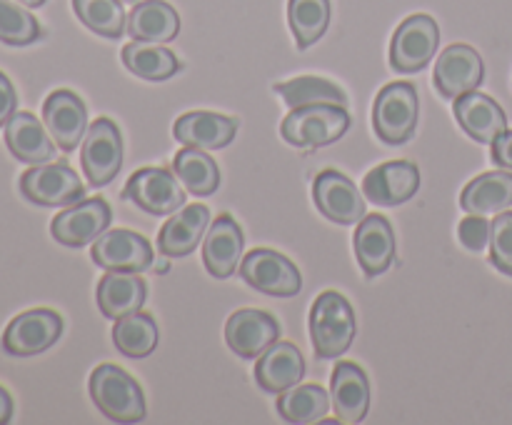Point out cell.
I'll return each instance as SVG.
<instances>
[{
    "label": "cell",
    "mask_w": 512,
    "mask_h": 425,
    "mask_svg": "<svg viewBox=\"0 0 512 425\" xmlns=\"http://www.w3.org/2000/svg\"><path fill=\"white\" fill-rule=\"evenodd\" d=\"M358 323L355 310L338 290H325L310 308V340L318 358H340L353 345Z\"/></svg>",
    "instance_id": "obj_1"
},
{
    "label": "cell",
    "mask_w": 512,
    "mask_h": 425,
    "mask_svg": "<svg viewBox=\"0 0 512 425\" xmlns=\"http://www.w3.org/2000/svg\"><path fill=\"white\" fill-rule=\"evenodd\" d=\"M90 398L113 423H138L145 418V395L133 375L113 363H103L90 375Z\"/></svg>",
    "instance_id": "obj_2"
},
{
    "label": "cell",
    "mask_w": 512,
    "mask_h": 425,
    "mask_svg": "<svg viewBox=\"0 0 512 425\" xmlns=\"http://www.w3.org/2000/svg\"><path fill=\"white\" fill-rule=\"evenodd\" d=\"M350 128V115L343 105L315 103L293 108L285 115L280 133L295 148H323L343 138Z\"/></svg>",
    "instance_id": "obj_3"
},
{
    "label": "cell",
    "mask_w": 512,
    "mask_h": 425,
    "mask_svg": "<svg viewBox=\"0 0 512 425\" xmlns=\"http://www.w3.org/2000/svg\"><path fill=\"white\" fill-rule=\"evenodd\" d=\"M418 115V88L413 83H390L373 103V128L383 143H408L418 128Z\"/></svg>",
    "instance_id": "obj_4"
},
{
    "label": "cell",
    "mask_w": 512,
    "mask_h": 425,
    "mask_svg": "<svg viewBox=\"0 0 512 425\" xmlns=\"http://www.w3.org/2000/svg\"><path fill=\"white\" fill-rule=\"evenodd\" d=\"M238 273L250 288L273 295V298H293L303 288V278H300V270L295 268L293 260L270 248L250 250L240 260Z\"/></svg>",
    "instance_id": "obj_5"
},
{
    "label": "cell",
    "mask_w": 512,
    "mask_h": 425,
    "mask_svg": "<svg viewBox=\"0 0 512 425\" xmlns=\"http://www.w3.org/2000/svg\"><path fill=\"white\" fill-rule=\"evenodd\" d=\"M440 28L430 15H410L398 25L390 43V65L398 73H418L438 53Z\"/></svg>",
    "instance_id": "obj_6"
},
{
    "label": "cell",
    "mask_w": 512,
    "mask_h": 425,
    "mask_svg": "<svg viewBox=\"0 0 512 425\" xmlns=\"http://www.w3.org/2000/svg\"><path fill=\"white\" fill-rule=\"evenodd\" d=\"M20 193L35 205L43 208H58V205H73L83 198V180L78 178L70 165L65 163H40L25 170L20 178Z\"/></svg>",
    "instance_id": "obj_7"
},
{
    "label": "cell",
    "mask_w": 512,
    "mask_h": 425,
    "mask_svg": "<svg viewBox=\"0 0 512 425\" xmlns=\"http://www.w3.org/2000/svg\"><path fill=\"white\" fill-rule=\"evenodd\" d=\"M80 163L83 173L88 175V183L95 188L115 180L123 168V138L113 120L98 118L90 125L80 150Z\"/></svg>",
    "instance_id": "obj_8"
},
{
    "label": "cell",
    "mask_w": 512,
    "mask_h": 425,
    "mask_svg": "<svg viewBox=\"0 0 512 425\" xmlns=\"http://www.w3.org/2000/svg\"><path fill=\"white\" fill-rule=\"evenodd\" d=\"M63 335V318L55 310L35 308L15 315L3 333L5 353L28 358V355L45 353L50 345L58 343Z\"/></svg>",
    "instance_id": "obj_9"
},
{
    "label": "cell",
    "mask_w": 512,
    "mask_h": 425,
    "mask_svg": "<svg viewBox=\"0 0 512 425\" xmlns=\"http://www.w3.org/2000/svg\"><path fill=\"white\" fill-rule=\"evenodd\" d=\"M125 198L150 215H173L185 205L183 183L163 168H143L125 183Z\"/></svg>",
    "instance_id": "obj_10"
},
{
    "label": "cell",
    "mask_w": 512,
    "mask_h": 425,
    "mask_svg": "<svg viewBox=\"0 0 512 425\" xmlns=\"http://www.w3.org/2000/svg\"><path fill=\"white\" fill-rule=\"evenodd\" d=\"M110 220H113V213L103 198L78 200V203L68 205L63 213L55 215L50 233L60 245L83 248V245L95 243L108 230Z\"/></svg>",
    "instance_id": "obj_11"
},
{
    "label": "cell",
    "mask_w": 512,
    "mask_h": 425,
    "mask_svg": "<svg viewBox=\"0 0 512 425\" xmlns=\"http://www.w3.org/2000/svg\"><path fill=\"white\" fill-rule=\"evenodd\" d=\"M313 200L320 213L338 225H355L365 218V198L348 175L323 170L313 183Z\"/></svg>",
    "instance_id": "obj_12"
},
{
    "label": "cell",
    "mask_w": 512,
    "mask_h": 425,
    "mask_svg": "<svg viewBox=\"0 0 512 425\" xmlns=\"http://www.w3.org/2000/svg\"><path fill=\"white\" fill-rule=\"evenodd\" d=\"M95 265L103 270H133V273H143L153 265V245L148 238L128 228L105 230L98 240L93 243Z\"/></svg>",
    "instance_id": "obj_13"
},
{
    "label": "cell",
    "mask_w": 512,
    "mask_h": 425,
    "mask_svg": "<svg viewBox=\"0 0 512 425\" xmlns=\"http://www.w3.org/2000/svg\"><path fill=\"white\" fill-rule=\"evenodd\" d=\"M485 78L483 58L470 45H450L448 50L438 55V65H435V88L443 98H460V95L478 90Z\"/></svg>",
    "instance_id": "obj_14"
},
{
    "label": "cell",
    "mask_w": 512,
    "mask_h": 425,
    "mask_svg": "<svg viewBox=\"0 0 512 425\" xmlns=\"http://www.w3.org/2000/svg\"><path fill=\"white\" fill-rule=\"evenodd\" d=\"M43 123L55 145L70 153L88 133V110L73 90H55L43 103Z\"/></svg>",
    "instance_id": "obj_15"
},
{
    "label": "cell",
    "mask_w": 512,
    "mask_h": 425,
    "mask_svg": "<svg viewBox=\"0 0 512 425\" xmlns=\"http://www.w3.org/2000/svg\"><path fill=\"white\" fill-rule=\"evenodd\" d=\"M280 325L265 310H238L225 323V343L240 358H260L278 340Z\"/></svg>",
    "instance_id": "obj_16"
},
{
    "label": "cell",
    "mask_w": 512,
    "mask_h": 425,
    "mask_svg": "<svg viewBox=\"0 0 512 425\" xmlns=\"http://www.w3.org/2000/svg\"><path fill=\"white\" fill-rule=\"evenodd\" d=\"M420 170L410 160H393L370 170L363 178V193L370 203L393 208L403 205L418 193Z\"/></svg>",
    "instance_id": "obj_17"
},
{
    "label": "cell",
    "mask_w": 512,
    "mask_h": 425,
    "mask_svg": "<svg viewBox=\"0 0 512 425\" xmlns=\"http://www.w3.org/2000/svg\"><path fill=\"white\" fill-rule=\"evenodd\" d=\"M355 258L368 278L385 273L395 260V233L388 218L373 213L365 215L355 230Z\"/></svg>",
    "instance_id": "obj_18"
},
{
    "label": "cell",
    "mask_w": 512,
    "mask_h": 425,
    "mask_svg": "<svg viewBox=\"0 0 512 425\" xmlns=\"http://www.w3.org/2000/svg\"><path fill=\"white\" fill-rule=\"evenodd\" d=\"M453 113L460 128L478 143L493 145L495 138L508 130L505 110L490 95L478 93V90H470V93L455 98Z\"/></svg>",
    "instance_id": "obj_19"
},
{
    "label": "cell",
    "mask_w": 512,
    "mask_h": 425,
    "mask_svg": "<svg viewBox=\"0 0 512 425\" xmlns=\"http://www.w3.org/2000/svg\"><path fill=\"white\" fill-rule=\"evenodd\" d=\"M238 133V120L228 115L210 113V110H193L175 120L173 135L180 145L200 150H218L233 143Z\"/></svg>",
    "instance_id": "obj_20"
},
{
    "label": "cell",
    "mask_w": 512,
    "mask_h": 425,
    "mask_svg": "<svg viewBox=\"0 0 512 425\" xmlns=\"http://www.w3.org/2000/svg\"><path fill=\"white\" fill-rule=\"evenodd\" d=\"M333 408L340 423H360L370 410V380L358 363L340 360L330 380Z\"/></svg>",
    "instance_id": "obj_21"
},
{
    "label": "cell",
    "mask_w": 512,
    "mask_h": 425,
    "mask_svg": "<svg viewBox=\"0 0 512 425\" xmlns=\"http://www.w3.org/2000/svg\"><path fill=\"white\" fill-rule=\"evenodd\" d=\"M243 230L230 215H218L205 233L203 263L213 278H230L243 255Z\"/></svg>",
    "instance_id": "obj_22"
},
{
    "label": "cell",
    "mask_w": 512,
    "mask_h": 425,
    "mask_svg": "<svg viewBox=\"0 0 512 425\" xmlns=\"http://www.w3.org/2000/svg\"><path fill=\"white\" fill-rule=\"evenodd\" d=\"M303 375V353H300L293 343H288V340H275V343L260 355L258 365H255V383H258L265 393L273 395L298 385L300 380H303Z\"/></svg>",
    "instance_id": "obj_23"
},
{
    "label": "cell",
    "mask_w": 512,
    "mask_h": 425,
    "mask_svg": "<svg viewBox=\"0 0 512 425\" xmlns=\"http://www.w3.org/2000/svg\"><path fill=\"white\" fill-rule=\"evenodd\" d=\"M98 308L105 318L120 320L143 310L148 288L145 280L133 270H108L98 283Z\"/></svg>",
    "instance_id": "obj_24"
},
{
    "label": "cell",
    "mask_w": 512,
    "mask_h": 425,
    "mask_svg": "<svg viewBox=\"0 0 512 425\" xmlns=\"http://www.w3.org/2000/svg\"><path fill=\"white\" fill-rule=\"evenodd\" d=\"M210 225V210L205 205H188L180 213H173V218L160 228L158 233V250L168 258H185L195 253L200 240L205 238Z\"/></svg>",
    "instance_id": "obj_25"
},
{
    "label": "cell",
    "mask_w": 512,
    "mask_h": 425,
    "mask_svg": "<svg viewBox=\"0 0 512 425\" xmlns=\"http://www.w3.org/2000/svg\"><path fill=\"white\" fill-rule=\"evenodd\" d=\"M55 140H50L48 128L33 113L15 110L5 123V145L18 160L28 165L50 163L55 155Z\"/></svg>",
    "instance_id": "obj_26"
},
{
    "label": "cell",
    "mask_w": 512,
    "mask_h": 425,
    "mask_svg": "<svg viewBox=\"0 0 512 425\" xmlns=\"http://www.w3.org/2000/svg\"><path fill=\"white\" fill-rule=\"evenodd\" d=\"M128 33L145 43H170L180 33V18L165 0H140L128 15Z\"/></svg>",
    "instance_id": "obj_27"
},
{
    "label": "cell",
    "mask_w": 512,
    "mask_h": 425,
    "mask_svg": "<svg viewBox=\"0 0 512 425\" xmlns=\"http://www.w3.org/2000/svg\"><path fill=\"white\" fill-rule=\"evenodd\" d=\"M512 205V173L495 170V173H483L465 185L460 195V208L473 215L503 213Z\"/></svg>",
    "instance_id": "obj_28"
},
{
    "label": "cell",
    "mask_w": 512,
    "mask_h": 425,
    "mask_svg": "<svg viewBox=\"0 0 512 425\" xmlns=\"http://www.w3.org/2000/svg\"><path fill=\"white\" fill-rule=\"evenodd\" d=\"M173 173L178 175L183 188L198 198L213 195L220 185L218 163L200 148L183 145V150H178V155L173 158Z\"/></svg>",
    "instance_id": "obj_29"
},
{
    "label": "cell",
    "mask_w": 512,
    "mask_h": 425,
    "mask_svg": "<svg viewBox=\"0 0 512 425\" xmlns=\"http://www.w3.org/2000/svg\"><path fill=\"white\" fill-rule=\"evenodd\" d=\"M123 63L133 75L143 80H168L180 70L178 58L173 50L163 48L160 43H145V40H133L123 48Z\"/></svg>",
    "instance_id": "obj_30"
},
{
    "label": "cell",
    "mask_w": 512,
    "mask_h": 425,
    "mask_svg": "<svg viewBox=\"0 0 512 425\" xmlns=\"http://www.w3.org/2000/svg\"><path fill=\"white\" fill-rule=\"evenodd\" d=\"M158 323L148 313H130L115 320L113 343L128 358H148L158 348Z\"/></svg>",
    "instance_id": "obj_31"
},
{
    "label": "cell",
    "mask_w": 512,
    "mask_h": 425,
    "mask_svg": "<svg viewBox=\"0 0 512 425\" xmlns=\"http://www.w3.org/2000/svg\"><path fill=\"white\" fill-rule=\"evenodd\" d=\"M330 408V395L320 385H293L278 395V413L288 423H315Z\"/></svg>",
    "instance_id": "obj_32"
},
{
    "label": "cell",
    "mask_w": 512,
    "mask_h": 425,
    "mask_svg": "<svg viewBox=\"0 0 512 425\" xmlns=\"http://www.w3.org/2000/svg\"><path fill=\"white\" fill-rule=\"evenodd\" d=\"M290 30L300 50H308L325 35L330 23V0H290Z\"/></svg>",
    "instance_id": "obj_33"
},
{
    "label": "cell",
    "mask_w": 512,
    "mask_h": 425,
    "mask_svg": "<svg viewBox=\"0 0 512 425\" xmlns=\"http://www.w3.org/2000/svg\"><path fill=\"white\" fill-rule=\"evenodd\" d=\"M275 93L283 95L285 103L290 108H305V105L315 103H333V105H348V95L343 93V88L325 78H313V75H305V78L288 80V83L275 85Z\"/></svg>",
    "instance_id": "obj_34"
},
{
    "label": "cell",
    "mask_w": 512,
    "mask_h": 425,
    "mask_svg": "<svg viewBox=\"0 0 512 425\" xmlns=\"http://www.w3.org/2000/svg\"><path fill=\"white\" fill-rule=\"evenodd\" d=\"M73 10L85 28L103 38H120L128 28L120 0H73Z\"/></svg>",
    "instance_id": "obj_35"
},
{
    "label": "cell",
    "mask_w": 512,
    "mask_h": 425,
    "mask_svg": "<svg viewBox=\"0 0 512 425\" xmlns=\"http://www.w3.org/2000/svg\"><path fill=\"white\" fill-rule=\"evenodd\" d=\"M38 38V20L13 0H0V40L8 45H30Z\"/></svg>",
    "instance_id": "obj_36"
},
{
    "label": "cell",
    "mask_w": 512,
    "mask_h": 425,
    "mask_svg": "<svg viewBox=\"0 0 512 425\" xmlns=\"http://www.w3.org/2000/svg\"><path fill=\"white\" fill-rule=\"evenodd\" d=\"M490 263L512 278V213L508 210L490 223Z\"/></svg>",
    "instance_id": "obj_37"
},
{
    "label": "cell",
    "mask_w": 512,
    "mask_h": 425,
    "mask_svg": "<svg viewBox=\"0 0 512 425\" xmlns=\"http://www.w3.org/2000/svg\"><path fill=\"white\" fill-rule=\"evenodd\" d=\"M458 238L470 253H480V250L488 248L490 243V223L485 220V215H473L470 213L468 218L460 223Z\"/></svg>",
    "instance_id": "obj_38"
},
{
    "label": "cell",
    "mask_w": 512,
    "mask_h": 425,
    "mask_svg": "<svg viewBox=\"0 0 512 425\" xmlns=\"http://www.w3.org/2000/svg\"><path fill=\"white\" fill-rule=\"evenodd\" d=\"M15 105H18V95H15L13 83L8 80V75L0 73V128H5L10 115L15 113Z\"/></svg>",
    "instance_id": "obj_39"
},
{
    "label": "cell",
    "mask_w": 512,
    "mask_h": 425,
    "mask_svg": "<svg viewBox=\"0 0 512 425\" xmlns=\"http://www.w3.org/2000/svg\"><path fill=\"white\" fill-rule=\"evenodd\" d=\"M493 160L500 168L512 170V130H505L493 143Z\"/></svg>",
    "instance_id": "obj_40"
},
{
    "label": "cell",
    "mask_w": 512,
    "mask_h": 425,
    "mask_svg": "<svg viewBox=\"0 0 512 425\" xmlns=\"http://www.w3.org/2000/svg\"><path fill=\"white\" fill-rule=\"evenodd\" d=\"M10 418H13V398H10L8 390L0 385V425L8 423Z\"/></svg>",
    "instance_id": "obj_41"
},
{
    "label": "cell",
    "mask_w": 512,
    "mask_h": 425,
    "mask_svg": "<svg viewBox=\"0 0 512 425\" xmlns=\"http://www.w3.org/2000/svg\"><path fill=\"white\" fill-rule=\"evenodd\" d=\"M18 3H23L25 8H40V5H43L45 0H18Z\"/></svg>",
    "instance_id": "obj_42"
},
{
    "label": "cell",
    "mask_w": 512,
    "mask_h": 425,
    "mask_svg": "<svg viewBox=\"0 0 512 425\" xmlns=\"http://www.w3.org/2000/svg\"><path fill=\"white\" fill-rule=\"evenodd\" d=\"M120 3H133L135 5V3H138V0H120Z\"/></svg>",
    "instance_id": "obj_43"
}]
</instances>
